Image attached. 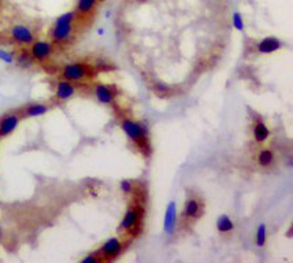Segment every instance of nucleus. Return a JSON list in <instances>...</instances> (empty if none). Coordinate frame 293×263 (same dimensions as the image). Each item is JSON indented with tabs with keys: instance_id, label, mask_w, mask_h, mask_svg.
<instances>
[{
	"instance_id": "nucleus-1",
	"label": "nucleus",
	"mask_w": 293,
	"mask_h": 263,
	"mask_svg": "<svg viewBox=\"0 0 293 263\" xmlns=\"http://www.w3.org/2000/svg\"><path fill=\"white\" fill-rule=\"evenodd\" d=\"M76 18H77L76 11H67V13H65V14L56 18L54 28L49 32V36H51L54 43H58V44L69 43L73 37Z\"/></svg>"
},
{
	"instance_id": "nucleus-2",
	"label": "nucleus",
	"mask_w": 293,
	"mask_h": 263,
	"mask_svg": "<svg viewBox=\"0 0 293 263\" xmlns=\"http://www.w3.org/2000/svg\"><path fill=\"white\" fill-rule=\"evenodd\" d=\"M121 129L128 136V139L133 141L143 151H146L148 143H149V140H148L149 132H148V126L146 124L134 121L131 118H124L121 121Z\"/></svg>"
},
{
	"instance_id": "nucleus-3",
	"label": "nucleus",
	"mask_w": 293,
	"mask_h": 263,
	"mask_svg": "<svg viewBox=\"0 0 293 263\" xmlns=\"http://www.w3.org/2000/svg\"><path fill=\"white\" fill-rule=\"evenodd\" d=\"M62 78L71 81V82H82L85 80H89L93 77L95 70L93 66H89L82 62H71L66 63L62 67Z\"/></svg>"
},
{
	"instance_id": "nucleus-4",
	"label": "nucleus",
	"mask_w": 293,
	"mask_h": 263,
	"mask_svg": "<svg viewBox=\"0 0 293 263\" xmlns=\"http://www.w3.org/2000/svg\"><path fill=\"white\" fill-rule=\"evenodd\" d=\"M52 52H54V46L48 40H34L31 44V48H29V54H31L32 59L39 63H44L46 61H48Z\"/></svg>"
},
{
	"instance_id": "nucleus-5",
	"label": "nucleus",
	"mask_w": 293,
	"mask_h": 263,
	"mask_svg": "<svg viewBox=\"0 0 293 263\" xmlns=\"http://www.w3.org/2000/svg\"><path fill=\"white\" fill-rule=\"evenodd\" d=\"M124 243L119 237H110L101 244L99 254L103 258V261H114L122 254Z\"/></svg>"
},
{
	"instance_id": "nucleus-6",
	"label": "nucleus",
	"mask_w": 293,
	"mask_h": 263,
	"mask_svg": "<svg viewBox=\"0 0 293 263\" xmlns=\"http://www.w3.org/2000/svg\"><path fill=\"white\" fill-rule=\"evenodd\" d=\"M10 36L18 46H31L34 41V33L26 25H14L10 29Z\"/></svg>"
},
{
	"instance_id": "nucleus-7",
	"label": "nucleus",
	"mask_w": 293,
	"mask_h": 263,
	"mask_svg": "<svg viewBox=\"0 0 293 263\" xmlns=\"http://www.w3.org/2000/svg\"><path fill=\"white\" fill-rule=\"evenodd\" d=\"M141 222V210L139 207H129L125 213L124 218L119 224V230L122 232H133L139 228Z\"/></svg>"
},
{
	"instance_id": "nucleus-8",
	"label": "nucleus",
	"mask_w": 293,
	"mask_h": 263,
	"mask_svg": "<svg viewBox=\"0 0 293 263\" xmlns=\"http://www.w3.org/2000/svg\"><path fill=\"white\" fill-rule=\"evenodd\" d=\"M21 122V115L18 113H7L0 118V139L7 137L16 132Z\"/></svg>"
},
{
	"instance_id": "nucleus-9",
	"label": "nucleus",
	"mask_w": 293,
	"mask_h": 263,
	"mask_svg": "<svg viewBox=\"0 0 293 263\" xmlns=\"http://www.w3.org/2000/svg\"><path fill=\"white\" fill-rule=\"evenodd\" d=\"M282 47H284V41H281L278 37H264L255 44V49L258 54L269 55L279 51Z\"/></svg>"
},
{
	"instance_id": "nucleus-10",
	"label": "nucleus",
	"mask_w": 293,
	"mask_h": 263,
	"mask_svg": "<svg viewBox=\"0 0 293 263\" xmlns=\"http://www.w3.org/2000/svg\"><path fill=\"white\" fill-rule=\"evenodd\" d=\"M93 92H95V98L103 106H110L115 100V92L114 89L107 84L103 82H98L93 86Z\"/></svg>"
},
{
	"instance_id": "nucleus-11",
	"label": "nucleus",
	"mask_w": 293,
	"mask_h": 263,
	"mask_svg": "<svg viewBox=\"0 0 293 263\" xmlns=\"http://www.w3.org/2000/svg\"><path fill=\"white\" fill-rule=\"evenodd\" d=\"M177 225V203L170 201L164 211V219H163V229L167 236H171L176 230Z\"/></svg>"
},
{
	"instance_id": "nucleus-12",
	"label": "nucleus",
	"mask_w": 293,
	"mask_h": 263,
	"mask_svg": "<svg viewBox=\"0 0 293 263\" xmlns=\"http://www.w3.org/2000/svg\"><path fill=\"white\" fill-rule=\"evenodd\" d=\"M203 213V204L199 199L196 197H188L184 203V209H182V215L185 219L189 221H196Z\"/></svg>"
},
{
	"instance_id": "nucleus-13",
	"label": "nucleus",
	"mask_w": 293,
	"mask_h": 263,
	"mask_svg": "<svg viewBox=\"0 0 293 263\" xmlns=\"http://www.w3.org/2000/svg\"><path fill=\"white\" fill-rule=\"evenodd\" d=\"M76 95V85L74 82L67 80H61L55 86V98L59 101H67Z\"/></svg>"
},
{
	"instance_id": "nucleus-14",
	"label": "nucleus",
	"mask_w": 293,
	"mask_h": 263,
	"mask_svg": "<svg viewBox=\"0 0 293 263\" xmlns=\"http://www.w3.org/2000/svg\"><path fill=\"white\" fill-rule=\"evenodd\" d=\"M48 111H49V106L46 103H32L23 109L22 115L26 118H36V116L44 115Z\"/></svg>"
},
{
	"instance_id": "nucleus-15",
	"label": "nucleus",
	"mask_w": 293,
	"mask_h": 263,
	"mask_svg": "<svg viewBox=\"0 0 293 263\" xmlns=\"http://www.w3.org/2000/svg\"><path fill=\"white\" fill-rule=\"evenodd\" d=\"M252 133H254L255 141L258 144H263L264 141H267V139L270 137V129H269V126L264 124L263 121H256Z\"/></svg>"
},
{
	"instance_id": "nucleus-16",
	"label": "nucleus",
	"mask_w": 293,
	"mask_h": 263,
	"mask_svg": "<svg viewBox=\"0 0 293 263\" xmlns=\"http://www.w3.org/2000/svg\"><path fill=\"white\" fill-rule=\"evenodd\" d=\"M216 230L221 234H228L234 230V222L228 214H222L216 219Z\"/></svg>"
},
{
	"instance_id": "nucleus-17",
	"label": "nucleus",
	"mask_w": 293,
	"mask_h": 263,
	"mask_svg": "<svg viewBox=\"0 0 293 263\" xmlns=\"http://www.w3.org/2000/svg\"><path fill=\"white\" fill-rule=\"evenodd\" d=\"M274 152L271 151L270 148H262L259 152H258V156H256V162L260 167H270L274 163Z\"/></svg>"
},
{
	"instance_id": "nucleus-18",
	"label": "nucleus",
	"mask_w": 293,
	"mask_h": 263,
	"mask_svg": "<svg viewBox=\"0 0 293 263\" xmlns=\"http://www.w3.org/2000/svg\"><path fill=\"white\" fill-rule=\"evenodd\" d=\"M99 0H77L76 6V13L78 16H89L93 10L96 8Z\"/></svg>"
},
{
	"instance_id": "nucleus-19",
	"label": "nucleus",
	"mask_w": 293,
	"mask_h": 263,
	"mask_svg": "<svg viewBox=\"0 0 293 263\" xmlns=\"http://www.w3.org/2000/svg\"><path fill=\"white\" fill-rule=\"evenodd\" d=\"M16 62L18 66H21V67H31L32 65H33V59H32L31 54H29V51H26V49H22V51H19L18 55H16Z\"/></svg>"
},
{
	"instance_id": "nucleus-20",
	"label": "nucleus",
	"mask_w": 293,
	"mask_h": 263,
	"mask_svg": "<svg viewBox=\"0 0 293 263\" xmlns=\"http://www.w3.org/2000/svg\"><path fill=\"white\" fill-rule=\"evenodd\" d=\"M267 241V225L266 224H260L256 229V237H255V243L259 248L264 247Z\"/></svg>"
},
{
	"instance_id": "nucleus-21",
	"label": "nucleus",
	"mask_w": 293,
	"mask_h": 263,
	"mask_svg": "<svg viewBox=\"0 0 293 263\" xmlns=\"http://www.w3.org/2000/svg\"><path fill=\"white\" fill-rule=\"evenodd\" d=\"M231 25L237 32H244V29H245V23H244L243 16L240 14L239 11H236L231 16Z\"/></svg>"
},
{
	"instance_id": "nucleus-22",
	"label": "nucleus",
	"mask_w": 293,
	"mask_h": 263,
	"mask_svg": "<svg viewBox=\"0 0 293 263\" xmlns=\"http://www.w3.org/2000/svg\"><path fill=\"white\" fill-rule=\"evenodd\" d=\"M0 61L4 63H8V65H11V63L16 62V55H14V52H11V51H7V49L0 48Z\"/></svg>"
},
{
	"instance_id": "nucleus-23",
	"label": "nucleus",
	"mask_w": 293,
	"mask_h": 263,
	"mask_svg": "<svg viewBox=\"0 0 293 263\" xmlns=\"http://www.w3.org/2000/svg\"><path fill=\"white\" fill-rule=\"evenodd\" d=\"M119 188L125 195H131L134 192V182L131 180H122L119 182Z\"/></svg>"
},
{
	"instance_id": "nucleus-24",
	"label": "nucleus",
	"mask_w": 293,
	"mask_h": 263,
	"mask_svg": "<svg viewBox=\"0 0 293 263\" xmlns=\"http://www.w3.org/2000/svg\"><path fill=\"white\" fill-rule=\"evenodd\" d=\"M154 91L156 92V95H159V96H166V95H169L170 93L171 88H170L167 84H164V82H156L154 85Z\"/></svg>"
},
{
	"instance_id": "nucleus-25",
	"label": "nucleus",
	"mask_w": 293,
	"mask_h": 263,
	"mask_svg": "<svg viewBox=\"0 0 293 263\" xmlns=\"http://www.w3.org/2000/svg\"><path fill=\"white\" fill-rule=\"evenodd\" d=\"M103 261V258L99 254V251H95V252H91L89 255L84 256L81 259V263H99Z\"/></svg>"
},
{
	"instance_id": "nucleus-26",
	"label": "nucleus",
	"mask_w": 293,
	"mask_h": 263,
	"mask_svg": "<svg viewBox=\"0 0 293 263\" xmlns=\"http://www.w3.org/2000/svg\"><path fill=\"white\" fill-rule=\"evenodd\" d=\"M98 34H99V36H103V34H104V29H103V28H99V29H98Z\"/></svg>"
},
{
	"instance_id": "nucleus-27",
	"label": "nucleus",
	"mask_w": 293,
	"mask_h": 263,
	"mask_svg": "<svg viewBox=\"0 0 293 263\" xmlns=\"http://www.w3.org/2000/svg\"><path fill=\"white\" fill-rule=\"evenodd\" d=\"M1 3H3V0H0V6H1Z\"/></svg>"
},
{
	"instance_id": "nucleus-28",
	"label": "nucleus",
	"mask_w": 293,
	"mask_h": 263,
	"mask_svg": "<svg viewBox=\"0 0 293 263\" xmlns=\"http://www.w3.org/2000/svg\"><path fill=\"white\" fill-rule=\"evenodd\" d=\"M0 236H1V228H0Z\"/></svg>"
}]
</instances>
